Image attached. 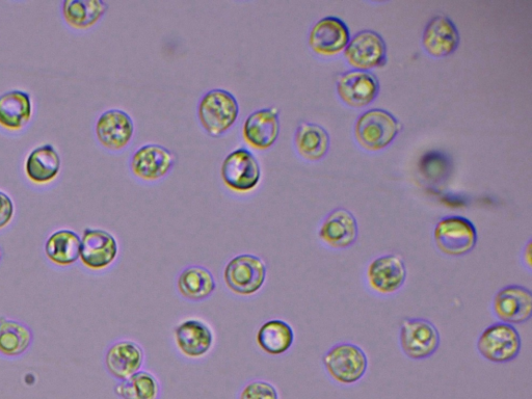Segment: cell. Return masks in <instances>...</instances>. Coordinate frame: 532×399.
<instances>
[{
    "label": "cell",
    "mask_w": 532,
    "mask_h": 399,
    "mask_svg": "<svg viewBox=\"0 0 532 399\" xmlns=\"http://www.w3.org/2000/svg\"><path fill=\"white\" fill-rule=\"evenodd\" d=\"M492 307L499 322L512 326L525 324L532 315L531 291L519 285L505 286L495 295Z\"/></svg>",
    "instance_id": "obj_11"
},
{
    "label": "cell",
    "mask_w": 532,
    "mask_h": 399,
    "mask_svg": "<svg viewBox=\"0 0 532 399\" xmlns=\"http://www.w3.org/2000/svg\"><path fill=\"white\" fill-rule=\"evenodd\" d=\"M239 399H279V394L271 383L254 381L243 389Z\"/></svg>",
    "instance_id": "obj_32"
},
{
    "label": "cell",
    "mask_w": 532,
    "mask_h": 399,
    "mask_svg": "<svg viewBox=\"0 0 532 399\" xmlns=\"http://www.w3.org/2000/svg\"><path fill=\"white\" fill-rule=\"evenodd\" d=\"M179 351L192 359L201 358L209 353L214 345V333L199 319H186L174 332Z\"/></svg>",
    "instance_id": "obj_20"
},
{
    "label": "cell",
    "mask_w": 532,
    "mask_h": 399,
    "mask_svg": "<svg viewBox=\"0 0 532 399\" xmlns=\"http://www.w3.org/2000/svg\"><path fill=\"white\" fill-rule=\"evenodd\" d=\"M176 157L168 148L150 144L133 153L130 169L133 175L145 181L164 178L173 169Z\"/></svg>",
    "instance_id": "obj_14"
},
{
    "label": "cell",
    "mask_w": 532,
    "mask_h": 399,
    "mask_svg": "<svg viewBox=\"0 0 532 399\" xmlns=\"http://www.w3.org/2000/svg\"><path fill=\"white\" fill-rule=\"evenodd\" d=\"M441 337L436 326L423 318H408L399 331V344L404 354L412 360H425L439 349Z\"/></svg>",
    "instance_id": "obj_6"
},
{
    "label": "cell",
    "mask_w": 532,
    "mask_h": 399,
    "mask_svg": "<svg viewBox=\"0 0 532 399\" xmlns=\"http://www.w3.org/2000/svg\"><path fill=\"white\" fill-rule=\"evenodd\" d=\"M33 342V333L25 325L0 317V354L18 357L29 350Z\"/></svg>",
    "instance_id": "obj_29"
},
{
    "label": "cell",
    "mask_w": 532,
    "mask_h": 399,
    "mask_svg": "<svg viewBox=\"0 0 532 399\" xmlns=\"http://www.w3.org/2000/svg\"><path fill=\"white\" fill-rule=\"evenodd\" d=\"M344 58L359 71L382 67L387 61L386 43L378 33L362 31L350 40Z\"/></svg>",
    "instance_id": "obj_10"
},
{
    "label": "cell",
    "mask_w": 532,
    "mask_h": 399,
    "mask_svg": "<svg viewBox=\"0 0 532 399\" xmlns=\"http://www.w3.org/2000/svg\"><path fill=\"white\" fill-rule=\"evenodd\" d=\"M239 104L227 90L214 89L207 92L198 105V117L203 129L210 137L225 135L236 123Z\"/></svg>",
    "instance_id": "obj_1"
},
{
    "label": "cell",
    "mask_w": 532,
    "mask_h": 399,
    "mask_svg": "<svg viewBox=\"0 0 532 399\" xmlns=\"http://www.w3.org/2000/svg\"><path fill=\"white\" fill-rule=\"evenodd\" d=\"M280 135L279 112L275 108L261 109L252 113L243 127L245 141L256 150H268Z\"/></svg>",
    "instance_id": "obj_18"
},
{
    "label": "cell",
    "mask_w": 532,
    "mask_h": 399,
    "mask_svg": "<svg viewBox=\"0 0 532 399\" xmlns=\"http://www.w3.org/2000/svg\"><path fill=\"white\" fill-rule=\"evenodd\" d=\"M358 232V223L352 212L337 208L327 216L319 228L318 236L328 247L344 250L356 243Z\"/></svg>",
    "instance_id": "obj_17"
},
{
    "label": "cell",
    "mask_w": 532,
    "mask_h": 399,
    "mask_svg": "<svg viewBox=\"0 0 532 399\" xmlns=\"http://www.w3.org/2000/svg\"><path fill=\"white\" fill-rule=\"evenodd\" d=\"M329 377L339 385L352 386L366 375L368 358L358 345L342 342L334 345L323 357Z\"/></svg>",
    "instance_id": "obj_2"
},
{
    "label": "cell",
    "mask_w": 532,
    "mask_h": 399,
    "mask_svg": "<svg viewBox=\"0 0 532 399\" xmlns=\"http://www.w3.org/2000/svg\"><path fill=\"white\" fill-rule=\"evenodd\" d=\"M295 144L299 154L309 162L323 159L330 148V137L322 126L303 122L299 125Z\"/></svg>",
    "instance_id": "obj_22"
},
{
    "label": "cell",
    "mask_w": 532,
    "mask_h": 399,
    "mask_svg": "<svg viewBox=\"0 0 532 399\" xmlns=\"http://www.w3.org/2000/svg\"><path fill=\"white\" fill-rule=\"evenodd\" d=\"M61 169L59 153L51 145L35 149L26 161V175L36 183H47L55 179Z\"/></svg>",
    "instance_id": "obj_27"
},
{
    "label": "cell",
    "mask_w": 532,
    "mask_h": 399,
    "mask_svg": "<svg viewBox=\"0 0 532 399\" xmlns=\"http://www.w3.org/2000/svg\"><path fill=\"white\" fill-rule=\"evenodd\" d=\"M14 216V204L11 198L0 192V229L5 228Z\"/></svg>",
    "instance_id": "obj_33"
},
{
    "label": "cell",
    "mask_w": 532,
    "mask_h": 399,
    "mask_svg": "<svg viewBox=\"0 0 532 399\" xmlns=\"http://www.w3.org/2000/svg\"><path fill=\"white\" fill-rule=\"evenodd\" d=\"M108 4L101 0H65V20L76 29H89L108 11Z\"/></svg>",
    "instance_id": "obj_28"
},
{
    "label": "cell",
    "mask_w": 532,
    "mask_h": 399,
    "mask_svg": "<svg viewBox=\"0 0 532 399\" xmlns=\"http://www.w3.org/2000/svg\"><path fill=\"white\" fill-rule=\"evenodd\" d=\"M82 239L75 232L60 230L53 233L45 244L47 258L60 266H68L81 258Z\"/></svg>",
    "instance_id": "obj_26"
},
{
    "label": "cell",
    "mask_w": 532,
    "mask_h": 399,
    "mask_svg": "<svg viewBox=\"0 0 532 399\" xmlns=\"http://www.w3.org/2000/svg\"><path fill=\"white\" fill-rule=\"evenodd\" d=\"M350 43V30L341 19L325 17L317 21L309 34V46L322 57H334Z\"/></svg>",
    "instance_id": "obj_12"
},
{
    "label": "cell",
    "mask_w": 532,
    "mask_h": 399,
    "mask_svg": "<svg viewBox=\"0 0 532 399\" xmlns=\"http://www.w3.org/2000/svg\"><path fill=\"white\" fill-rule=\"evenodd\" d=\"M0 259H2V253H0Z\"/></svg>",
    "instance_id": "obj_35"
},
{
    "label": "cell",
    "mask_w": 532,
    "mask_h": 399,
    "mask_svg": "<svg viewBox=\"0 0 532 399\" xmlns=\"http://www.w3.org/2000/svg\"><path fill=\"white\" fill-rule=\"evenodd\" d=\"M144 362V352L136 342L123 340L112 345L105 356V365L110 374L124 381L140 371Z\"/></svg>",
    "instance_id": "obj_21"
},
{
    "label": "cell",
    "mask_w": 532,
    "mask_h": 399,
    "mask_svg": "<svg viewBox=\"0 0 532 399\" xmlns=\"http://www.w3.org/2000/svg\"><path fill=\"white\" fill-rule=\"evenodd\" d=\"M135 135V123L121 110L103 113L96 124V136L100 144L112 151L125 149Z\"/></svg>",
    "instance_id": "obj_16"
},
{
    "label": "cell",
    "mask_w": 532,
    "mask_h": 399,
    "mask_svg": "<svg viewBox=\"0 0 532 399\" xmlns=\"http://www.w3.org/2000/svg\"><path fill=\"white\" fill-rule=\"evenodd\" d=\"M419 168L425 178L432 182H440L450 174L451 164L446 155L434 151L421 158Z\"/></svg>",
    "instance_id": "obj_31"
},
{
    "label": "cell",
    "mask_w": 532,
    "mask_h": 399,
    "mask_svg": "<svg viewBox=\"0 0 532 399\" xmlns=\"http://www.w3.org/2000/svg\"><path fill=\"white\" fill-rule=\"evenodd\" d=\"M476 347L478 353L487 361L505 364L519 356L522 340L514 326L498 322L484 330Z\"/></svg>",
    "instance_id": "obj_4"
},
{
    "label": "cell",
    "mask_w": 532,
    "mask_h": 399,
    "mask_svg": "<svg viewBox=\"0 0 532 399\" xmlns=\"http://www.w3.org/2000/svg\"><path fill=\"white\" fill-rule=\"evenodd\" d=\"M119 253L117 239L108 231L86 229L82 238L81 260L88 269L100 271L116 260Z\"/></svg>",
    "instance_id": "obj_15"
},
{
    "label": "cell",
    "mask_w": 532,
    "mask_h": 399,
    "mask_svg": "<svg viewBox=\"0 0 532 399\" xmlns=\"http://www.w3.org/2000/svg\"><path fill=\"white\" fill-rule=\"evenodd\" d=\"M32 117V101L29 94L11 91L0 96V125L10 130H19Z\"/></svg>",
    "instance_id": "obj_25"
},
{
    "label": "cell",
    "mask_w": 532,
    "mask_h": 399,
    "mask_svg": "<svg viewBox=\"0 0 532 399\" xmlns=\"http://www.w3.org/2000/svg\"><path fill=\"white\" fill-rule=\"evenodd\" d=\"M459 44V31L455 23L446 16H436L425 26L422 45L430 56L447 57L457 50Z\"/></svg>",
    "instance_id": "obj_19"
},
{
    "label": "cell",
    "mask_w": 532,
    "mask_h": 399,
    "mask_svg": "<svg viewBox=\"0 0 532 399\" xmlns=\"http://www.w3.org/2000/svg\"><path fill=\"white\" fill-rule=\"evenodd\" d=\"M379 92L378 78L368 71L345 72L337 81V93L340 99L355 109L365 108L374 102Z\"/></svg>",
    "instance_id": "obj_13"
},
{
    "label": "cell",
    "mask_w": 532,
    "mask_h": 399,
    "mask_svg": "<svg viewBox=\"0 0 532 399\" xmlns=\"http://www.w3.org/2000/svg\"><path fill=\"white\" fill-rule=\"evenodd\" d=\"M523 260H524V264L530 270L531 269L530 243H528L527 248H525V250H524Z\"/></svg>",
    "instance_id": "obj_34"
},
{
    "label": "cell",
    "mask_w": 532,
    "mask_h": 399,
    "mask_svg": "<svg viewBox=\"0 0 532 399\" xmlns=\"http://www.w3.org/2000/svg\"><path fill=\"white\" fill-rule=\"evenodd\" d=\"M438 250L446 256L462 257L471 253L477 244V231L472 222L458 216L440 220L434 230Z\"/></svg>",
    "instance_id": "obj_5"
},
{
    "label": "cell",
    "mask_w": 532,
    "mask_h": 399,
    "mask_svg": "<svg viewBox=\"0 0 532 399\" xmlns=\"http://www.w3.org/2000/svg\"><path fill=\"white\" fill-rule=\"evenodd\" d=\"M221 176L231 191L248 193L257 188L261 179V167L250 150L238 148L225 157Z\"/></svg>",
    "instance_id": "obj_8"
},
{
    "label": "cell",
    "mask_w": 532,
    "mask_h": 399,
    "mask_svg": "<svg viewBox=\"0 0 532 399\" xmlns=\"http://www.w3.org/2000/svg\"><path fill=\"white\" fill-rule=\"evenodd\" d=\"M256 341L266 354L279 356L291 349L295 342V333L286 322L281 319H272L260 327Z\"/></svg>",
    "instance_id": "obj_24"
},
{
    "label": "cell",
    "mask_w": 532,
    "mask_h": 399,
    "mask_svg": "<svg viewBox=\"0 0 532 399\" xmlns=\"http://www.w3.org/2000/svg\"><path fill=\"white\" fill-rule=\"evenodd\" d=\"M115 391L122 399H158L161 386L150 372L138 371L137 374L122 381Z\"/></svg>",
    "instance_id": "obj_30"
},
{
    "label": "cell",
    "mask_w": 532,
    "mask_h": 399,
    "mask_svg": "<svg viewBox=\"0 0 532 399\" xmlns=\"http://www.w3.org/2000/svg\"><path fill=\"white\" fill-rule=\"evenodd\" d=\"M177 287L184 299L201 302L214 294L216 280L207 269L194 265L181 272Z\"/></svg>",
    "instance_id": "obj_23"
},
{
    "label": "cell",
    "mask_w": 532,
    "mask_h": 399,
    "mask_svg": "<svg viewBox=\"0 0 532 399\" xmlns=\"http://www.w3.org/2000/svg\"><path fill=\"white\" fill-rule=\"evenodd\" d=\"M401 124L384 110H370L362 114L355 125V137L359 145L368 151L387 148L398 136Z\"/></svg>",
    "instance_id": "obj_3"
},
{
    "label": "cell",
    "mask_w": 532,
    "mask_h": 399,
    "mask_svg": "<svg viewBox=\"0 0 532 399\" xmlns=\"http://www.w3.org/2000/svg\"><path fill=\"white\" fill-rule=\"evenodd\" d=\"M266 279L264 261L251 254L238 255L226 265L224 280L227 287L239 296H252L262 288Z\"/></svg>",
    "instance_id": "obj_7"
},
{
    "label": "cell",
    "mask_w": 532,
    "mask_h": 399,
    "mask_svg": "<svg viewBox=\"0 0 532 399\" xmlns=\"http://www.w3.org/2000/svg\"><path fill=\"white\" fill-rule=\"evenodd\" d=\"M407 266L402 256L387 254L372 260L366 270V281L376 294H396L407 280Z\"/></svg>",
    "instance_id": "obj_9"
}]
</instances>
